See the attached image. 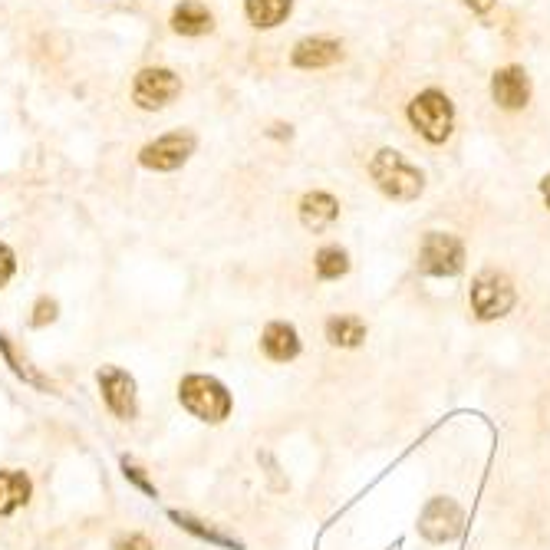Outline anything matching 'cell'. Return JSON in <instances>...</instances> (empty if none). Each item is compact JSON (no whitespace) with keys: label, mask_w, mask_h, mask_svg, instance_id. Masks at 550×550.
Listing matches in <instances>:
<instances>
[{"label":"cell","mask_w":550,"mask_h":550,"mask_svg":"<svg viewBox=\"0 0 550 550\" xmlns=\"http://www.w3.org/2000/svg\"><path fill=\"white\" fill-rule=\"evenodd\" d=\"M0 353H4L7 363L14 366V373H17V376H24L27 383L40 386V389H53V386H50V379H43V376L37 373V369H33V366L27 363V359H20V356L14 353V346H10V340H7L4 333H0Z\"/></svg>","instance_id":"ffe728a7"},{"label":"cell","mask_w":550,"mask_h":550,"mask_svg":"<svg viewBox=\"0 0 550 550\" xmlns=\"http://www.w3.org/2000/svg\"><path fill=\"white\" fill-rule=\"evenodd\" d=\"M168 24L178 37H205V33L215 30V14L201 0H182V4H175Z\"/></svg>","instance_id":"4fadbf2b"},{"label":"cell","mask_w":550,"mask_h":550,"mask_svg":"<svg viewBox=\"0 0 550 550\" xmlns=\"http://www.w3.org/2000/svg\"><path fill=\"white\" fill-rule=\"evenodd\" d=\"M313 267H317L320 280H340L350 274V254H346L340 244H327L313 257Z\"/></svg>","instance_id":"ac0fdd59"},{"label":"cell","mask_w":550,"mask_h":550,"mask_svg":"<svg viewBox=\"0 0 550 550\" xmlns=\"http://www.w3.org/2000/svg\"><path fill=\"white\" fill-rule=\"evenodd\" d=\"M14 271H17V257H14V251H10L7 244H0V287H4L10 277H14Z\"/></svg>","instance_id":"7402d4cb"},{"label":"cell","mask_w":550,"mask_h":550,"mask_svg":"<svg viewBox=\"0 0 550 550\" xmlns=\"http://www.w3.org/2000/svg\"><path fill=\"white\" fill-rule=\"evenodd\" d=\"M294 14V0H244V17L254 30H277Z\"/></svg>","instance_id":"5bb4252c"},{"label":"cell","mask_w":550,"mask_h":550,"mask_svg":"<svg viewBox=\"0 0 550 550\" xmlns=\"http://www.w3.org/2000/svg\"><path fill=\"white\" fill-rule=\"evenodd\" d=\"M458 4H462L465 10H471L475 17H488L491 10L498 7V0H458Z\"/></svg>","instance_id":"cb8c5ba5"},{"label":"cell","mask_w":550,"mask_h":550,"mask_svg":"<svg viewBox=\"0 0 550 550\" xmlns=\"http://www.w3.org/2000/svg\"><path fill=\"white\" fill-rule=\"evenodd\" d=\"M343 60V40L336 37H303L290 50V66L294 70H330Z\"/></svg>","instance_id":"30bf717a"},{"label":"cell","mask_w":550,"mask_h":550,"mask_svg":"<svg viewBox=\"0 0 550 550\" xmlns=\"http://www.w3.org/2000/svg\"><path fill=\"white\" fill-rule=\"evenodd\" d=\"M300 224L313 234L330 231L336 221H340V201L330 192H307L300 198Z\"/></svg>","instance_id":"7c38bea8"},{"label":"cell","mask_w":550,"mask_h":550,"mask_svg":"<svg viewBox=\"0 0 550 550\" xmlns=\"http://www.w3.org/2000/svg\"><path fill=\"white\" fill-rule=\"evenodd\" d=\"M182 96V76L168 66H145L132 80V103L145 112H159Z\"/></svg>","instance_id":"5b68a950"},{"label":"cell","mask_w":550,"mask_h":550,"mask_svg":"<svg viewBox=\"0 0 550 550\" xmlns=\"http://www.w3.org/2000/svg\"><path fill=\"white\" fill-rule=\"evenodd\" d=\"M53 320H56V300L40 297V300H37V307H33L30 323H33V327H47V323H53Z\"/></svg>","instance_id":"44dd1931"},{"label":"cell","mask_w":550,"mask_h":550,"mask_svg":"<svg viewBox=\"0 0 550 550\" xmlns=\"http://www.w3.org/2000/svg\"><path fill=\"white\" fill-rule=\"evenodd\" d=\"M267 139L290 142V139H294V126H290V122H274V126L267 129Z\"/></svg>","instance_id":"d4e9b609"},{"label":"cell","mask_w":550,"mask_h":550,"mask_svg":"<svg viewBox=\"0 0 550 550\" xmlns=\"http://www.w3.org/2000/svg\"><path fill=\"white\" fill-rule=\"evenodd\" d=\"M462 527H465V514L452 498H432L419 518L422 537H429L435 544L455 541V537L462 534Z\"/></svg>","instance_id":"9c48e42d"},{"label":"cell","mask_w":550,"mask_h":550,"mask_svg":"<svg viewBox=\"0 0 550 550\" xmlns=\"http://www.w3.org/2000/svg\"><path fill=\"white\" fill-rule=\"evenodd\" d=\"M514 284L501 271H481L471 280V310L478 320H501L514 307Z\"/></svg>","instance_id":"52a82bcc"},{"label":"cell","mask_w":550,"mask_h":550,"mask_svg":"<svg viewBox=\"0 0 550 550\" xmlns=\"http://www.w3.org/2000/svg\"><path fill=\"white\" fill-rule=\"evenodd\" d=\"M178 399L201 422H221L231 412L228 389L211 376H185L182 386H178Z\"/></svg>","instance_id":"3957f363"},{"label":"cell","mask_w":550,"mask_h":550,"mask_svg":"<svg viewBox=\"0 0 550 550\" xmlns=\"http://www.w3.org/2000/svg\"><path fill=\"white\" fill-rule=\"evenodd\" d=\"M116 550H155V547L145 541L142 534H132V537H126V541H119Z\"/></svg>","instance_id":"484cf974"},{"label":"cell","mask_w":550,"mask_h":550,"mask_svg":"<svg viewBox=\"0 0 550 550\" xmlns=\"http://www.w3.org/2000/svg\"><path fill=\"white\" fill-rule=\"evenodd\" d=\"M409 126L429 145H445L455 132V103L439 86L419 89L406 106Z\"/></svg>","instance_id":"7a4b0ae2"},{"label":"cell","mask_w":550,"mask_h":550,"mask_svg":"<svg viewBox=\"0 0 550 550\" xmlns=\"http://www.w3.org/2000/svg\"><path fill=\"white\" fill-rule=\"evenodd\" d=\"M178 527H185L188 534H195V537H201V541H211V544H218V547H228V550H241V544L234 541V537H228V534H221V531H215L211 524H205V521H198V518H192V514H182V511H172L168 514Z\"/></svg>","instance_id":"d6986e66"},{"label":"cell","mask_w":550,"mask_h":550,"mask_svg":"<svg viewBox=\"0 0 550 550\" xmlns=\"http://www.w3.org/2000/svg\"><path fill=\"white\" fill-rule=\"evenodd\" d=\"M327 340L333 346H359L366 340V323L359 320V317H350V313H340V317H333L327 323Z\"/></svg>","instance_id":"e0dca14e"},{"label":"cell","mask_w":550,"mask_h":550,"mask_svg":"<svg viewBox=\"0 0 550 550\" xmlns=\"http://www.w3.org/2000/svg\"><path fill=\"white\" fill-rule=\"evenodd\" d=\"M122 471H126V478L132 481V485H139V488L145 491V495H155V485H152L149 478L142 475V468H136V465L129 462V458H126V462H122Z\"/></svg>","instance_id":"603a6c76"},{"label":"cell","mask_w":550,"mask_h":550,"mask_svg":"<svg viewBox=\"0 0 550 550\" xmlns=\"http://www.w3.org/2000/svg\"><path fill=\"white\" fill-rule=\"evenodd\" d=\"M491 99L495 106L504 112H521L531 103V76L521 63H508V66H498L491 73Z\"/></svg>","instance_id":"ba28073f"},{"label":"cell","mask_w":550,"mask_h":550,"mask_svg":"<svg viewBox=\"0 0 550 550\" xmlns=\"http://www.w3.org/2000/svg\"><path fill=\"white\" fill-rule=\"evenodd\" d=\"M415 264L429 277H455L465 267V244L448 231H425Z\"/></svg>","instance_id":"277c9868"},{"label":"cell","mask_w":550,"mask_h":550,"mask_svg":"<svg viewBox=\"0 0 550 550\" xmlns=\"http://www.w3.org/2000/svg\"><path fill=\"white\" fill-rule=\"evenodd\" d=\"M261 346L264 353L274 359V363H290L297 353H300V340H297V330L290 323H271L261 336Z\"/></svg>","instance_id":"9a60e30c"},{"label":"cell","mask_w":550,"mask_h":550,"mask_svg":"<svg viewBox=\"0 0 550 550\" xmlns=\"http://www.w3.org/2000/svg\"><path fill=\"white\" fill-rule=\"evenodd\" d=\"M366 172L379 192L392 201H399V205L419 201L425 192V172L419 165H412L399 149H379L373 159H369Z\"/></svg>","instance_id":"6da1fadb"},{"label":"cell","mask_w":550,"mask_h":550,"mask_svg":"<svg viewBox=\"0 0 550 550\" xmlns=\"http://www.w3.org/2000/svg\"><path fill=\"white\" fill-rule=\"evenodd\" d=\"M541 195H544V205L550 208V172L541 178Z\"/></svg>","instance_id":"4316f807"},{"label":"cell","mask_w":550,"mask_h":550,"mask_svg":"<svg viewBox=\"0 0 550 550\" xmlns=\"http://www.w3.org/2000/svg\"><path fill=\"white\" fill-rule=\"evenodd\" d=\"M195 149H198L195 132L175 129V132H165V136H159V139H152L149 145H142L139 165L149 168V172H175V168H182L188 159H192Z\"/></svg>","instance_id":"8992f818"},{"label":"cell","mask_w":550,"mask_h":550,"mask_svg":"<svg viewBox=\"0 0 550 550\" xmlns=\"http://www.w3.org/2000/svg\"><path fill=\"white\" fill-rule=\"evenodd\" d=\"M30 501V478L24 471H0V514H14Z\"/></svg>","instance_id":"2e32d148"},{"label":"cell","mask_w":550,"mask_h":550,"mask_svg":"<svg viewBox=\"0 0 550 550\" xmlns=\"http://www.w3.org/2000/svg\"><path fill=\"white\" fill-rule=\"evenodd\" d=\"M99 389H103L106 406L116 419H136V383H132L129 373H122L116 366H103L99 369Z\"/></svg>","instance_id":"8fae6325"}]
</instances>
